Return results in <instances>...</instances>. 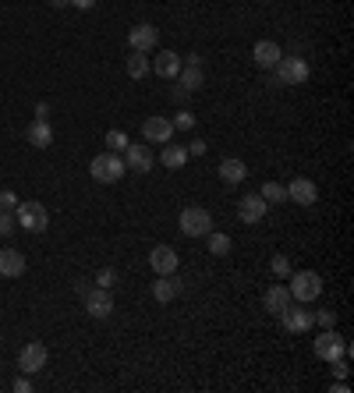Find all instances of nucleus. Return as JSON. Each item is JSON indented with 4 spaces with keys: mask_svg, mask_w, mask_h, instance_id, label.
Listing matches in <instances>:
<instances>
[{
    "mask_svg": "<svg viewBox=\"0 0 354 393\" xmlns=\"http://www.w3.org/2000/svg\"><path fill=\"white\" fill-rule=\"evenodd\" d=\"M92 284H96V287H106V291H110V287L117 284V269H110V266H103V269L96 273V280H92Z\"/></svg>",
    "mask_w": 354,
    "mask_h": 393,
    "instance_id": "29",
    "label": "nucleus"
},
{
    "mask_svg": "<svg viewBox=\"0 0 354 393\" xmlns=\"http://www.w3.org/2000/svg\"><path fill=\"white\" fill-rule=\"evenodd\" d=\"M206 152V142H192V156H202Z\"/></svg>",
    "mask_w": 354,
    "mask_h": 393,
    "instance_id": "39",
    "label": "nucleus"
},
{
    "mask_svg": "<svg viewBox=\"0 0 354 393\" xmlns=\"http://www.w3.org/2000/svg\"><path fill=\"white\" fill-rule=\"evenodd\" d=\"M25 255L18 248H0V276H22L25 273Z\"/></svg>",
    "mask_w": 354,
    "mask_h": 393,
    "instance_id": "18",
    "label": "nucleus"
},
{
    "mask_svg": "<svg viewBox=\"0 0 354 393\" xmlns=\"http://www.w3.org/2000/svg\"><path fill=\"white\" fill-rule=\"evenodd\" d=\"M174 128H181V131H192V128H195V114H188V110H181V114L174 117Z\"/></svg>",
    "mask_w": 354,
    "mask_h": 393,
    "instance_id": "33",
    "label": "nucleus"
},
{
    "mask_svg": "<svg viewBox=\"0 0 354 393\" xmlns=\"http://www.w3.org/2000/svg\"><path fill=\"white\" fill-rule=\"evenodd\" d=\"M125 68H128V78H135V82H139V78H146V75L153 71L149 57H146V53H139V50H132V57H128V64H125Z\"/></svg>",
    "mask_w": 354,
    "mask_h": 393,
    "instance_id": "24",
    "label": "nucleus"
},
{
    "mask_svg": "<svg viewBox=\"0 0 354 393\" xmlns=\"http://www.w3.org/2000/svg\"><path fill=\"white\" fill-rule=\"evenodd\" d=\"M177 231H181L185 238H206V234L213 231V216H209V209H202V206H188V209H181Z\"/></svg>",
    "mask_w": 354,
    "mask_h": 393,
    "instance_id": "3",
    "label": "nucleus"
},
{
    "mask_svg": "<svg viewBox=\"0 0 354 393\" xmlns=\"http://www.w3.org/2000/svg\"><path fill=\"white\" fill-rule=\"evenodd\" d=\"M71 8H78V11H92L96 8V0H68Z\"/></svg>",
    "mask_w": 354,
    "mask_h": 393,
    "instance_id": "36",
    "label": "nucleus"
},
{
    "mask_svg": "<svg viewBox=\"0 0 354 393\" xmlns=\"http://www.w3.org/2000/svg\"><path fill=\"white\" fill-rule=\"evenodd\" d=\"M273 71H276L280 85H305L309 82V64L302 57H280Z\"/></svg>",
    "mask_w": 354,
    "mask_h": 393,
    "instance_id": "5",
    "label": "nucleus"
},
{
    "mask_svg": "<svg viewBox=\"0 0 354 393\" xmlns=\"http://www.w3.org/2000/svg\"><path fill=\"white\" fill-rule=\"evenodd\" d=\"M259 195H262L266 202H276V206H280V202H287V185H280V181H266Z\"/></svg>",
    "mask_w": 354,
    "mask_h": 393,
    "instance_id": "27",
    "label": "nucleus"
},
{
    "mask_svg": "<svg viewBox=\"0 0 354 393\" xmlns=\"http://www.w3.org/2000/svg\"><path fill=\"white\" fill-rule=\"evenodd\" d=\"M153 163H156V156H153V149H149L146 142H135V145H128V149H125V166H128V171H135V174H149V171H153Z\"/></svg>",
    "mask_w": 354,
    "mask_h": 393,
    "instance_id": "9",
    "label": "nucleus"
},
{
    "mask_svg": "<svg viewBox=\"0 0 354 393\" xmlns=\"http://www.w3.org/2000/svg\"><path fill=\"white\" fill-rule=\"evenodd\" d=\"M177 78H181V89H188V92L202 89V82H206V75H202V68H199V64L181 68V71H177Z\"/></svg>",
    "mask_w": 354,
    "mask_h": 393,
    "instance_id": "25",
    "label": "nucleus"
},
{
    "mask_svg": "<svg viewBox=\"0 0 354 393\" xmlns=\"http://www.w3.org/2000/svg\"><path fill=\"white\" fill-rule=\"evenodd\" d=\"M280 57H283V50H280L273 39H259V43L252 46V61H255L262 71H273Z\"/></svg>",
    "mask_w": 354,
    "mask_h": 393,
    "instance_id": "13",
    "label": "nucleus"
},
{
    "mask_svg": "<svg viewBox=\"0 0 354 393\" xmlns=\"http://www.w3.org/2000/svg\"><path fill=\"white\" fill-rule=\"evenodd\" d=\"M15 220H18V227L29 231V234H43L50 227V213H46L43 202H18Z\"/></svg>",
    "mask_w": 354,
    "mask_h": 393,
    "instance_id": "4",
    "label": "nucleus"
},
{
    "mask_svg": "<svg viewBox=\"0 0 354 393\" xmlns=\"http://www.w3.org/2000/svg\"><path fill=\"white\" fill-rule=\"evenodd\" d=\"M89 174H92V181H99V185H117L125 174H128V166H125V159L117 156V152H99V156H92V163H89Z\"/></svg>",
    "mask_w": 354,
    "mask_h": 393,
    "instance_id": "1",
    "label": "nucleus"
},
{
    "mask_svg": "<svg viewBox=\"0 0 354 393\" xmlns=\"http://www.w3.org/2000/svg\"><path fill=\"white\" fill-rule=\"evenodd\" d=\"M245 178H248V166H245L241 159L230 156V159L220 163V181H223V185H241Z\"/></svg>",
    "mask_w": 354,
    "mask_h": 393,
    "instance_id": "20",
    "label": "nucleus"
},
{
    "mask_svg": "<svg viewBox=\"0 0 354 393\" xmlns=\"http://www.w3.org/2000/svg\"><path fill=\"white\" fill-rule=\"evenodd\" d=\"M15 390H18V393H29V390H32V383L25 379V372H22V376L15 379Z\"/></svg>",
    "mask_w": 354,
    "mask_h": 393,
    "instance_id": "37",
    "label": "nucleus"
},
{
    "mask_svg": "<svg viewBox=\"0 0 354 393\" xmlns=\"http://www.w3.org/2000/svg\"><path fill=\"white\" fill-rule=\"evenodd\" d=\"M276 319L283 322V329H287V333H309V329H312V322H316V312H305V305H302V301H298V305L290 301Z\"/></svg>",
    "mask_w": 354,
    "mask_h": 393,
    "instance_id": "7",
    "label": "nucleus"
},
{
    "mask_svg": "<svg viewBox=\"0 0 354 393\" xmlns=\"http://www.w3.org/2000/svg\"><path fill=\"white\" fill-rule=\"evenodd\" d=\"M287 280H290V287H287L290 298L302 301V305H309V301H316L323 294V276L316 269H298V273H290Z\"/></svg>",
    "mask_w": 354,
    "mask_h": 393,
    "instance_id": "2",
    "label": "nucleus"
},
{
    "mask_svg": "<svg viewBox=\"0 0 354 393\" xmlns=\"http://www.w3.org/2000/svg\"><path fill=\"white\" fill-rule=\"evenodd\" d=\"M269 266H273V273H276L280 280H287V276L294 273V266H290V259H287V255H273V262H269Z\"/></svg>",
    "mask_w": 354,
    "mask_h": 393,
    "instance_id": "30",
    "label": "nucleus"
},
{
    "mask_svg": "<svg viewBox=\"0 0 354 393\" xmlns=\"http://www.w3.org/2000/svg\"><path fill=\"white\" fill-rule=\"evenodd\" d=\"M82 301H85V312H89L92 319H110V312H113V298H110L106 287H92Z\"/></svg>",
    "mask_w": 354,
    "mask_h": 393,
    "instance_id": "11",
    "label": "nucleus"
},
{
    "mask_svg": "<svg viewBox=\"0 0 354 393\" xmlns=\"http://www.w3.org/2000/svg\"><path fill=\"white\" fill-rule=\"evenodd\" d=\"M128 43H132V50H139V53H149V50H156V43H160V32H156V25L142 22V25H135V29L128 32Z\"/></svg>",
    "mask_w": 354,
    "mask_h": 393,
    "instance_id": "14",
    "label": "nucleus"
},
{
    "mask_svg": "<svg viewBox=\"0 0 354 393\" xmlns=\"http://www.w3.org/2000/svg\"><path fill=\"white\" fill-rule=\"evenodd\" d=\"M344 355H351V348H347V341L337 333V326L333 329H326V333H319V341H316V358H323V362H337V358H344Z\"/></svg>",
    "mask_w": 354,
    "mask_h": 393,
    "instance_id": "6",
    "label": "nucleus"
},
{
    "mask_svg": "<svg viewBox=\"0 0 354 393\" xmlns=\"http://www.w3.org/2000/svg\"><path fill=\"white\" fill-rule=\"evenodd\" d=\"M206 238H209V255H230V248H234V241H230V234H220V231H209Z\"/></svg>",
    "mask_w": 354,
    "mask_h": 393,
    "instance_id": "26",
    "label": "nucleus"
},
{
    "mask_svg": "<svg viewBox=\"0 0 354 393\" xmlns=\"http://www.w3.org/2000/svg\"><path fill=\"white\" fill-rule=\"evenodd\" d=\"M290 301H294V298H290V291H287V287H280V284H273V287L266 291V298H262L266 312H273V315H280Z\"/></svg>",
    "mask_w": 354,
    "mask_h": 393,
    "instance_id": "23",
    "label": "nucleus"
},
{
    "mask_svg": "<svg viewBox=\"0 0 354 393\" xmlns=\"http://www.w3.org/2000/svg\"><path fill=\"white\" fill-rule=\"evenodd\" d=\"M316 322H319L323 329H333V326H337V312H330V308H326V312H316Z\"/></svg>",
    "mask_w": 354,
    "mask_h": 393,
    "instance_id": "34",
    "label": "nucleus"
},
{
    "mask_svg": "<svg viewBox=\"0 0 354 393\" xmlns=\"http://www.w3.org/2000/svg\"><path fill=\"white\" fill-rule=\"evenodd\" d=\"M287 199L298 202V206H316V202H319V188H316V181H309V178H294V181L287 185Z\"/></svg>",
    "mask_w": 354,
    "mask_h": 393,
    "instance_id": "12",
    "label": "nucleus"
},
{
    "mask_svg": "<svg viewBox=\"0 0 354 393\" xmlns=\"http://www.w3.org/2000/svg\"><path fill=\"white\" fill-rule=\"evenodd\" d=\"M15 209H18V195L11 188H4L0 192V213H15Z\"/></svg>",
    "mask_w": 354,
    "mask_h": 393,
    "instance_id": "32",
    "label": "nucleus"
},
{
    "mask_svg": "<svg viewBox=\"0 0 354 393\" xmlns=\"http://www.w3.org/2000/svg\"><path fill=\"white\" fill-rule=\"evenodd\" d=\"M160 163L167 166V171H181V166L188 163V149H185V145L167 142V145H163V152H160Z\"/></svg>",
    "mask_w": 354,
    "mask_h": 393,
    "instance_id": "22",
    "label": "nucleus"
},
{
    "mask_svg": "<svg viewBox=\"0 0 354 393\" xmlns=\"http://www.w3.org/2000/svg\"><path fill=\"white\" fill-rule=\"evenodd\" d=\"M266 206H269V202H266L262 195H245V199L238 202V216H241L245 223H259V220L266 216Z\"/></svg>",
    "mask_w": 354,
    "mask_h": 393,
    "instance_id": "17",
    "label": "nucleus"
},
{
    "mask_svg": "<svg viewBox=\"0 0 354 393\" xmlns=\"http://www.w3.org/2000/svg\"><path fill=\"white\" fill-rule=\"evenodd\" d=\"M89 291H92V280H75V294L78 298H85Z\"/></svg>",
    "mask_w": 354,
    "mask_h": 393,
    "instance_id": "35",
    "label": "nucleus"
},
{
    "mask_svg": "<svg viewBox=\"0 0 354 393\" xmlns=\"http://www.w3.org/2000/svg\"><path fill=\"white\" fill-rule=\"evenodd\" d=\"M25 138L36 145V149H50V142H53V128H50V121H32L29 128H25Z\"/></svg>",
    "mask_w": 354,
    "mask_h": 393,
    "instance_id": "21",
    "label": "nucleus"
},
{
    "mask_svg": "<svg viewBox=\"0 0 354 393\" xmlns=\"http://www.w3.org/2000/svg\"><path fill=\"white\" fill-rule=\"evenodd\" d=\"M36 117H39V121H46V117H50V106H46V103H39V106H36Z\"/></svg>",
    "mask_w": 354,
    "mask_h": 393,
    "instance_id": "38",
    "label": "nucleus"
},
{
    "mask_svg": "<svg viewBox=\"0 0 354 393\" xmlns=\"http://www.w3.org/2000/svg\"><path fill=\"white\" fill-rule=\"evenodd\" d=\"M128 145H132V142H128V135H125L121 128H110V131H106V149H110V152H125Z\"/></svg>",
    "mask_w": 354,
    "mask_h": 393,
    "instance_id": "28",
    "label": "nucleus"
},
{
    "mask_svg": "<svg viewBox=\"0 0 354 393\" xmlns=\"http://www.w3.org/2000/svg\"><path fill=\"white\" fill-rule=\"evenodd\" d=\"M177 294H181V280H177L174 273H170V276H156V284H153V298H156L160 305H170Z\"/></svg>",
    "mask_w": 354,
    "mask_h": 393,
    "instance_id": "16",
    "label": "nucleus"
},
{
    "mask_svg": "<svg viewBox=\"0 0 354 393\" xmlns=\"http://www.w3.org/2000/svg\"><path fill=\"white\" fill-rule=\"evenodd\" d=\"M142 135H146V142H170V135H174V121L170 117H163V114H153V117H146L142 121Z\"/></svg>",
    "mask_w": 354,
    "mask_h": 393,
    "instance_id": "10",
    "label": "nucleus"
},
{
    "mask_svg": "<svg viewBox=\"0 0 354 393\" xmlns=\"http://www.w3.org/2000/svg\"><path fill=\"white\" fill-rule=\"evenodd\" d=\"M46 362H50V351H46V344H39V341H32V344H25V348L18 351V369H22L25 376L43 372Z\"/></svg>",
    "mask_w": 354,
    "mask_h": 393,
    "instance_id": "8",
    "label": "nucleus"
},
{
    "mask_svg": "<svg viewBox=\"0 0 354 393\" xmlns=\"http://www.w3.org/2000/svg\"><path fill=\"white\" fill-rule=\"evenodd\" d=\"M149 266L156 269V276H170V273H177V252L170 245H156L149 252Z\"/></svg>",
    "mask_w": 354,
    "mask_h": 393,
    "instance_id": "15",
    "label": "nucleus"
},
{
    "mask_svg": "<svg viewBox=\"0 0 354 393\" xmlns=\"http://www.w3.org/2000/svg\"><path fill=\"white\" fill-rule=\"evenodd\" d=\"M18 231V220H15V213H0V238H11Z\"/></svg>",
    "mask_w": 354,
    "mask_h": 393,
    "instance_id": "31",
    "label": "nucleus"
},
{
    "mask_svg": "<svg viewBox=\"0 0 354 393\" xmlns=\"http://www.w3.org/2000/svg\"><path fill=\"white\" fill-rule=\"evenodd\" d=\"M153 64V71L160 75V78H177V71H181V53H174V50H163L156 61H149Z\"/></svg>",
    "mask_w": 354,
    "mask_h": 393,
    "instance_id": "19",
    "label": "nucleus"
}]
</instances>
